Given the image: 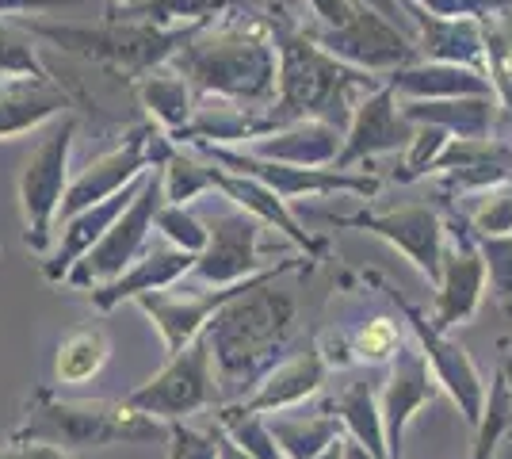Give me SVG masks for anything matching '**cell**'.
I'll return each mask as SVG.
<instances>
[{
	"instance_id": "cell-1",
	"label": "cell",
	"mask_w": 512,
	"mask_h": 459,
	"mask_svg": "<svg viewBox=\"0 0 512 459\" xmlns=\"http://www.w3.org/2000/svg\"><path fill=\"white\" fill-rule=\"evenodd\" d=\"M169 66L199 96L260 111L268 123V108L276 104L279 69L272 16H226L218 23H207L180 46V54Z\"/></svg>"
},
{
	"instance_id": "cell-2",
	"label": "cell",
	"mask_w": 512,
	"mask_h": 459,
	"mask_svg": "<svg viewBox=\"0 0 512 459\" xmlns=\"http://www.w3.org/2000/svg\"><path fill=\"white\" fill-rule=\"evenodd\" d=\"M272 39H276V104L268 108V131L302 123V119H321L333 127H348L352 108L360 96L386 85V77L363 73L329 58L321 46L306 39V31L291 23L287 12L272 16Z\"/></svg>"
},
{
	"instance_id": "cell-3",
	"label": "cell",
	"mask_w": 512,
	"mask_h": 459,
	"mask_svg": "<svg viewBox=\"0 0 512 459\" xmlns=\"http://www.w3.org/2000/svg\"><path fill=\"white\" fill-rule=\"evenodd\" d=\"M279 276L256 284L253 291L237 295L214 314L203 337L211 345L218 391H230L237 398L253 391L264 372L276 364V356L299 329V303L291 291H279ZM234 398V402H237Z\"/></svg>"
},
{
	"instance_id": "cell-4",
	"label": "cell",
	"mask_w": 512,
	"mask_h": 459,
	"mask_svg": "<svg viewBox=\"0 0 512 459\" xmlns=\"http://www.w3.org/2000/svg\"><path fill=\"white\" fill-rule=\"evenodd\" d=\"M161 433V421L134 414L127 402H73L39 387L23 402V421L8 433V444H43L69 456L107 444H142Z\"/></svg>"
},
{
	"instance_id": "cell-5",
	"label": "cell",
	"mask_w": 512,
	"mask_h": 459,
	"mask_svg": "<svg viewBox=\"0 0 512 459\" xmlns=\"http://www.w3.org/2000/svg\"><path fill=\"white\" fill-rule=\"evenodd\" d=\"M20 27L31 39H46L73 58H85L127 77H146L153 69L169 66L180 54V46L199 31V27H157V23L123 20L115 12H107V20L92 27L46 20H20Z\"/></svg>"
},
{
	"instance_id": "cell-6",
	"label": "cell",
	"mask_w": 512,
	"mask_h": 459,
	"mask_svg": "<svg viewBox=\"0 0 512 459\" xmlns=\"http://www.w3.org/2000/svg\"><path fill=\"white\" fill-rule=\"evenodd\" d=\"M77 138V115L69 111L62 119H54V127L43 134V142L31 150L27 165L20 173V215H23V241L31 253L46 257L58 211L69 192V153Z\"/></svg>"
},
{
	"instance_id": "cell-7",
	"label": "cell",
	"mask_w": 512,
	"mask_h": 459,
	"mask_svg": "<svg viewBox=\"0 0 512 459\" xmlns=\"http://www.w3.org/2000/svg\"><path fill=\"white\" fill-rule=\"evenodd\" d=\"M123 402L134 414H146L153 421H161V425H180L192 414L222 406V391H218V375H214L207 337L199 333L188 349L169 356V364L153 375L150 383L130 391Z\"/></svg>"
},
{
	"instance_id": "cell-8",
	"label": "cell",
	"mask_w": 512,
	"mask_h": 459,
	"mask_svg": "<svg viewBox=\"0 0 512 459\" xmlns=\"http://www.w3.org/2000/svg\"><path fill=\"white\" fill-rule=\"evenodd\" d=\"M302 31L329 58H337V62H344V66L352 69H363V73H375V77L379 73L386 77L394 69L417 62L413 39H409L402 27H394L386 16H379L367 0L356 4V12L341 27H314V23H306Z\"/></svg>"
},
{
	"instance_id": "cell-9",
	"label": "cell",
	"mask_w": 512,
	"mask_h": 459,
	"mask_svg": "<svg viewBox=\"0 0 512 459\" xmlns=\"http://www.w3.org/2000/svg\"><path fill=\"white\" fill-rule=\"evenodd\" d=\"M161 203H165L161 169H150L146 180H142V192L130 199V207L119 215V222H115L104 238L92 245V253H88L85 261L69 272V280H65V284L81 287V291H88V295H92V291H100V287H107V284H115L130 264L146 253L153 219H157Z\"/></svg>"
},
{
	"instance_id": "cell-10",
	"label": "cell",
	"mask_w": 512,
	"mask_h": 459,
	"mask_svg": "<svg viewBox=\"0 0 512 459\" xmlns=\"http://www.w3.org/2000/svg\"><path fill=\"white\" fill-rule=\"evenodd\" d=\"M199 157H207L211 165L226 169V173L237 176H253L264 188H272L283 203L299 196H337V192H348V196L371 199L379 196L383 180L375 173H352V169H295V165H279V161H260L245 150H230V146H211V142H199L192 146Z\"/></svg>"
},
{
	"instance_id": "cell-11",
	"label": "cell",
	"mask_w": 512,
	"mask_h": 459,
	"mask_svg": "<svg viewBox=\"0 0 512 459\" xmlns=\"http://www.w3.org/2000/svg\"><path fill=\"white\" fill-rule=\"evenodd\" d=\"M367 280H375V284L383 287L386 295L394 299V306L402 310V318H406L409 329H413V337H417V352L425 356L428 372H432V379H436L440 394H448L451 406H455V410L463 414V421L474 429V425H478V417H482V406H486V379H482V372L474 368L470 352L463 349V345L448 341V333L432 329L425 310L409 303L406 295H398L394 287L386 284L383 276H367Z\"/></svg>"
},
{
	"instance_id": "cell-12",
	"label": "cell",
	"mask_w": 512,
	"mask_h": 459,
	"mask_svg": "<svg viewBox=\"0 0 512 459\" xmlns=\"http://www.w3.org/2000/svg\"><path fill=\"white\" fill-rule=\"evenodd\" d=\"M302 264H306L302 257H287V261H279L276 268H264V272H256V276H249V280H241V284H234V287H211V291H203V295H184V299L157 291V295H142V299H134V303H138V310L153 322V329L161 333L165 352L176 356L180 349L192 345L195 337L207 329V322H211L226 303H234L237 295L253 291L256 284H264V280H272V276L299 272Z\"/></svg>"
},
{
	"instance_id": "cell-13",
	"label": "cell",
	"mask_w": 512,
	"mask_h": 459,
	"mask_svg": "<svg viewBox=\"0 0 512 459\" xmlns=\"http://www.w3.org/2000/svg\"><path fill=\"white\" fill-rule=\"evenodd\" d=\"M337 226H360L367 234L383 238L406 257L428 284L440 280V257H444V219L432 207H394V211H360L348 219H333Z\"/></svg>"
},
{
	"instance_id": "cell-14",
	"label": "cell",
	"mask_w": 512,
	"mask_h": 459,
	"mask_svg": "<svg viewBox=\"0 0 512 459\" xmlns=\"http://www.w3.org/2000/svg\"><path fill=\"white\" fill-rule=\"evenodd\" d=\"M486 299V261L474 245V234H459L455 241L444 238V257H440V280H436V299H432V329L451 333L455 326H467Z\"/></svg>"
},
{
	"instance_id": "cell-15",
	"label": "cell",
	"mask_w": 512,
	"mask_h": 459,
	"mask_svg": "<svg viewBox=\"0 0 512 459\" xmlns=\"http://www.w3.org/2000/svg\"><path fill=\"white\" fill-rule=\"evenodd\" d=\"M264 272L260 222L245 211H226L207 222V249L195 257V276L207 287H234Z\"/></svg>"
},
{
	"instance_id": "cell-16",
	"label": "cell",
	"mask_w": 512,
	"mask_h": 459,
	"mask_svg": "<svg viewBox=\"0 0 512 459\" xmlns=\"http://www.w3.org/2000/svg\"><path fill=\"white\" fill-rule=\"evenodd\" d=\"M413 123H406V115L398 108V96L390 88H375L360 96V104L352 108V119L344 127L341 153L333 161V169H352L360 161H371L379 153L390 150H406L409 138H413Z\"/></svg>"
},
{
	"instance_id": "cell-17",
	"label": "cell",
	"mask_w": 512,
	"mask_h": 459,
	"mask_svg": "<svg viewBox=\"0 0 512 459\" xmlns=\"http://www.w3.org/2000/svg\"><path fill=\"white\" fill-rule=\"evenodd\" d=\"M436 379L428 372L425 356L417 349H402L398 360L390 364L383 391H379V414H383V433H386V459H406V433L413 417L425 406L436 402Z\"/></svg>"
},
{
	"instance_id": "cell-18",
	"label": "cell",
	"mask_w": 512,
	"mask_h": 459,
	"mask_svg": "<svg viewBox=\"0 0 512 459\" xmlns=\"http://www.w3.org/2000/svg\"><path fill=\"white\" fill-rule=\"evenodd\" d=\"M325 375H329V368H325V360H321V349L310 345V349H302V352H295V356L272 364L253 391L245 394V398H237V402H241L245 410L264 414V417L287 414V410L306 406L310 398H318L321 387H325Z\"/></svg>"
},
{
	"instance_id": "cell-19",
	"label": "cell",
	"mask_w": 512,
	"mask_h": 459,
	"mask_svg": "<svg viewBox=\"0 0 512 459\" xmlns=\"http://www.w3.org/2000/svg\"><path fill=\"white\" fill-rule=\"evenodd\" d=\"M432 173L444 176L448 192H486L512 180V142L505 138H451Z\"/></svg>"
},
{
	"instance_id": "cell-20",
	"label": "cell",
	"mask_w": 512,
	"mask_h": 459,
	"mask_svg": "<svg viewBox=\"0 0 512 459\" xmlns=\"http://www.w3.org/2000/svg\"><path fill=\"white\" fill-rule=\"evenodd\" d=\"M69 108H73V96L50 73L46 77H4L0 81V142L39 131L50 119L69 115Z\"/></svg>"
},
{
	"instance_id": "cell-21",
	"label": "cell",
	"mask_w": 512,
	"mask_h": 459,
	"mask_svg": "<svg viewBox=\"0 0 512 459\" xmlns=\"http://www.w3.org/2000/svg\"><path fill=\"white\" fill-rule=\"evenodd\" d=\"M195 272V257L176 249L169 241H150L146 253L130 264L127 272L115 280V284L92 291V306L96 310H115L127 299H142V295H157V291H169L176 280L192 276Z\"/></svg>"
},
{
	"instance_id": "cell-22",
	"label": "cell",
	"mask_w": 512,
	"mask_h": 459,
	"mask_svg": "<svg viewBox=\"0 0 512 459\" xmlns=\"http://www.w3.org/2000/svg\"><path fill=\"white\" fill-rule=\"evenodd\" d=\"M211 188H218L222 196L234 203L237 211L253 215L260 226H276L283 238L295 241L302 253H306V261H314V257H321V253L329 249L325 238L306 234V230H302V222L291 215V207H287L272 188H264L260 180H253V176H237V173H226V169L211 165Z\"/></svg>"
},
{
	"instance_id": "cell-23",
	"label": "cell",
	"mask_w": 512,
	"mask_h": 459,
	"mask_svg": "<svg viewBox=\"0 0 512 459\" xmlns=\"http://www.w3.org/2000/svg\"><path fill=\"white\" fill-rule=\"evenodd\" d=\"M142 180H146V176H142ZM142 180H134L127 192H119V196L104 199V203H96V207H88V211L62 222L58 249L43 261V276L50 284H65V280H69V272L85 261L88 253H92V245L104 238L107 230L119 222V215L130 207V199L142 192Z\"/></svg>"
},
{
	"instance_id": "cell-24",
	"label": "cell",
	"mask_w": 512,
	"mask_h": 459,
	"mask_svg": "<svg viewBox=\"0 0 512 459\" xmlns=\"http://www.w3.org/2000/svg\"><path fill=\"white\" fill-rule=\"evenodd\" d=\"M341 142V127L321 123V119H302V123H287V127L253 138L249 153L260 161H279V165H295V169H329L341 153Z\"/></svg>"
},
{
	"instance_id": "cell-25",
	"label": "cell",
	"mask_w": 512,
	"mask_h": 459,
	"mask_svg": "<svg viewBox=\"0 0 512 459\" xmlns=\"http://www.w3.org/2000/svg\"><path fill=\"white\" fill-rule=\"evenodd\" d=\"M417 31L413 46L421 62H448V66H467L486 73V43H482V23L478 20H451V16H432L406 4Z\"/></svg>"
},
{
	"instance_id": "cell-26",
	"label": "cell",
	"mask_w": 512,
	"mask_h": 459,
	"mask_svg": "<svg viewBox=\"0 0 512 459\" xmlns=\"http://www.w3.org/2000/svg\"><path fill=\"white\" fill-rule=\"evenodd\" d=\"M386 88L398 100H463V96H493L490 77L482 69L448 66V62H409L386 73ZM497 100V96H493Z\"/></svg>"
},
{
	"instance_id": "cell-27",
	"label": "cell",
	"mask_w": 512,
	"mask_h": 459,
	"mask_svg": "<svg viewBox=\"0 0 512 459\" xmlns=\"http://www.w3.org/2000/svg\"><path fill=\"white\" fill-rule=\"evenodd\" d=\"M123 20L157 23V27H207L226 16H276V8H268L264 0H142L138 8L119 12Z\"/></svg>"
},
{
	"instance_id": "cell-28",
	"label": "cell",
	"mask_w": 512,
	"mask_h": 459,
	"mask_svg": "<svg viewBox=\"0 0 512 459\" xmlns=\"http://www.w3.org/2000/svg\"><path fill=\"white\" fill-rule=\"evenodd\" d=\"M398 108L413 127H440L451 138H490L493 96H463V100H398Z\"/></svg>"
},
{
	"instance_id": "cell-29",
	"label": "cell",
	"mask_w": 512,
	"mask_h": 459,
	"mask_svg": "<svg viewBox=\"0 0 512 459\" xmlns=\"http://www.w3.org/2000/svg\"><path fill=\"white\" fill-rule=\"evenodd\" d=\"M138 100L169 138L188 131V123L195 115V88L172 66H161L146 73V77H138Z\"/></svg>"
},
{
	"instance_id": "cell-30",
	"label": "cell",
	"mask_w": 512,
	"mask_h": 459,
	"mask_svg": "<svg viewBox=\"0 0 512 459\" xmlns=\"http://www.w3.org/2000/svg\"><path fill=\"white\" fill-rule=\"evenodd\" d=\"M268 429H272L283 459H318L333 440L344 437L341 421L333 410H325V414H295V410L272 414Z\"/></svg>"
},
{
	"instance_id": "cell-31",
	"label": "cell",
	"mask_w": 512,
	"mask_h": 459,
	"mask_svg": "<svg viewBox=\"0 0 512 459\" xmlns=\"http://www.w3.org/2000/svg\"><path fill=\"white\" fill-rule=\"evenodd\" d=\"M107 356H111V337L104 326H81L65 333L58 356H54V379L62 387H81L88 379L104 372Z\"/></svg>"
},
{
	"instance_id": "cell-32",
	"label": "cell",
	"mask_w": 512,
	"mask_h": 459,
	"mask_svg": "<svg viewBox=\"0 0 512 459\" xmlns=\"http://www.w3.org/2000/svg\"><path fill=\"white\" fill-rule=\"evenodd\" d=\"M333 414L341 421L344 437L356 440L360 448H367L375 459H386V433H383V414H379V394L367 383H348L337 402Z\"/></svg>"
},
{
	"instance_id": "cell-33",
	"label": "cell",
	"mask_w": 512,
	"mask_h": 459,
	"mask_svg": "<svg viewBox=\"0 0 512 459\" xmlns=\"http://www.w3.org/2000/svg\"><path fill=\"white\" fill-rule=\"evenodd\" d=\"M214 421H218V433L230 440V444H237L249 459H283L264 414L245 410L241 402H222Z\"/></svg>"
},
{
	"instance_id": "cell-34",
	"label": "cell",
	"mask_w": 512,
	"mask_h": 459,
	"mask_svg": "<svg viewBox=\"0 0 512 459\" xmlns=\"http://www.w3.org/2000/svg\"><path fill=\"white\" fill-rule=\"evenodd\" d=\"M161 184H165V203H180L188 207L192 199H199L203 192H211V161L199 153L176 150L161 165Z\"/></svg>"
},
{
	"instance_id": "cell-35",
	"label": "cell",
	"mask_w": 512,
	"mask_h": 459,
	"mask_svg": "<svg viewBox=\"0 0 512 459\" xmlns=\"http://www.w3.org/2000/svg\"><path fill=\"white\" fill-rule=\"evenodd\" d=\"M402 349H406V345H402V322H394V318H386V314L363 322V326L352 333V341H348L352 364H371V368L394 364Z\"/></svg>"
},
{
	"instance_id": "cell-36",
	"label": "cell",
	"mask_w": 512,
	"mask_h": 459,
	"mask_svg": "<svg viewBox=\"0 0 512 459\" xmlns=\"http://www.w3.org/2000/svg\"><path fill=\"white\" fill-rule=\"evenodd\" d=\"M474 238H509L512 234V180L478 192V203L467 215Z\"/></svg>"
},
{
	"instance_id": "cell-37",
	"label": "cell",
	"mask_w": 512,
	"mask_h": 459,
	"mask_svg": "<svg viewBox=\"0 0 512 459\" xmlns=\"http://www.w3.org/2000/svg\"><path fill=\"white\" fill-rule=\"evenodd\" d=\"M4 77H46V66L39 62L35 39L20 23L0 20V81Z\"/></svg>"
},
{
	"instance_id": "cell-38",
	"label": "cell",
	"mask_w": 512,
	"mask_h": 459,
	"mask_svg": "<svg viewBox=\"0 0 512 459\" xmlns=\"http://www.w3.org/2000/svg\"><path fill=\"white\" fill-rule=\"evenodd\" d=\"M153 226H157L161 241H169V245L192 253V257H199L207 249V222L199 219V215H192L188 207H180V203H161Z\"/></svg>"
},
{
	"instance_id": "cell-39",
	"label": "cell",
	"mask_w": 512,
	"mask_h": 459,
	"mask_svg": "<svg viewBox=\"0 0 512 459\" xmlns=\"http://www.w3.org/2000/svg\"><path fill=\"white\" fill-rule=\"evenodd\" d=\"M448 142H451V134L440 131V127H417L406 146V161H402V169L394 173L398 176V184H413V180H421V176L432 173L436 157L444 153Z\"/></svg>"
},
{
	"instance_id": "cell-40",
	"label": "cell",
	"mask_w": 512,
	"mask_h": 459,
	"mask_svg": "<svg viewBox=\"0 0 512 459\" xmlns=\"http://www.w3.org/2000/svg\"><path fill=\"white\" fill-rule=\"evenodd\" d=\"M486 261V284L493 287L497 303L512 314V234L509 238H474Z\"/></svg>"
},
{
	"instance_id": "cell-41",
	"label": "cell",
	"mask_w": 512,
	"mask_h": 459,
	"mask_svg": "<svg viewBox=\"0 0 512 459\" xmlns=\"http://www.w3.org/2000/svg\"><path fill=\"white\" fill-rule=\"evenodd\" d=\"M432 16H451V20H486L497 12H512V0H406Z\"/></svg>"
},
{
	"instance_id": "cell-42",
	"label": "cell",
	"mask_w": 512,
	"mask_h": 459,
	"mask_svg": "<svg viewBox=\"0 0 512 459\" xmlns=\"http://www.w3.org/2000/svg\"><path fill=\"white\" fill-rule=\"evenodd\" d=\"M165 459H218V429L199 433L192 425H169V452Z\"/></svg>"
},
{
	"instance_id": "cell-43",
	"label": "cell",
	"mask_w": 512,
	"mask_h": 459,
	"mask_svg": "<svg viewBox=\"0 0 512 459\" xmlns=\"http://www.w3.org/2000/svg\"><path fill=\"white\" fill-rule=\"evenodd\" d=\"M81 0H0V16H27V12H50V8H73Z\"/></svg>"
},
{
	"instance_id": "cell-44",
	"label": "cell",
	"mask_w": 512,
	"mask_h": 459,
	"mask_svg": "<svg viewBox=\"0 0 512 459\" xmlns=\"http://www.w3.org/2000/svg\"><path fill=\"white\" fill-rule=\"evenodd\" d=\"M0 459H69L58 448H43V444H8L0 448Z\"/></svg>"
},
{
	"instance_id": "cell-45",
	"label": "cell",
	"mask_w": 512,
	"mask_h": 459,
	"mask_svg": "<svg viewBox=\"0 0 512 459\" xmlns=\"http://www.w3.org/2000/svg\"><path fill=\"white\" fill-rule=\"evenodd\" d=\"M367 4H371V8L379 12V16H386V20L394 23V27H398V23H402V16H406L402 0H367Z\"/></svg>"
},
{
	"instance_id": "cell-46",
	"label": "cell",
	"mask_w": 512,
	"mask_h": 459,
	"mask_svg": "<svg viewBox=\"0 0 512 459\" xmlns=\"http://www.w3.org/2000/svg\"><path fill=\"white\" fill-rule=\"evenodd\" d=\"M497 375L505 379V387H509V398H512V341L505 345V356H501V364H497Z\"/></svg>"
},
{
	"instance_id": "cell-47",
	"label": "cell",
	"mask_w": 512,
	"mask_h": 459,
	"mask_svg": "<svg viewBox=\"0 0 512 459\" xmlns=\"http://www.w3.org/2000/svg\"><path fill=\"white\" fill-rule=\"evenodd\" d=\"M218 459H249V456H245L237 444H230V440L218 433Z\"/></svg>"
},
{
	"instance_id": "cell-48",
	"label": "cell",
	"mask_w": 512,
	"mask_h": 459,
	"mask_svg": "<svg viewBox=\"0 0 512 459\" xmlns=\"http://www.w3.org/2000/svg\"><path fill=\"white\" fill-rule=\"evenodd\" d=\"M344 459H375V456H371L367 448H360L356 440H348V437H344Z\"/></svg>"
},
{
	"instance_id": "cell-49",
	"label": "cell",
	"mask_w": 512,
	"mask_h": 459,
	"mask_svg": "<svg viewBox=\"0 0 512 459\" xmlns=\"http://www.w3.org/2000/svg\"><path fill=\"white\" fill-rule=\"evenodd\" d=\"M264 4H268V8H276V12H287V16H291L295 8H302V0H264Z\"/></svg>"
},
{
	"instance_id": "cell-50",
	"label": "cell",
	"mask_w": 512,
	"mask_h": 459,
	"mask_svg": "<svg viewBox=\"0 0 512 459\" xmlns=\"http://www.w3.org/2000/svg\"><path fill=\"white\" fill-rule=\"evenodd\" d=\"M318 459H344V437L333 440V444H329V448H325V452H321Z\"/></svg>"
},
{
	"instance_id": "cell-51",
	"label": "cell",
	"mask_w": 512,
	"mask_h": 459,
	"mask_svg": "<svg viewBox=\"0 0 512 459\" xmlns=\"http://www.w3.org/2000/svg\"><path fill=\"white\" fill-rule=\"evenodd\" d=\"M111 4H115V8H119V12H130V8H138V4H142V0H111Z\"/></svg>"
},
{
	"instance_id": "cell-52",
	"label": "cell",
	"mask_w": 512,
	"mask_h": 459,
	"mask_svg": "<svg viewBox=\"0 0 512 459\" xmlns=\"http://www.w3.org/2000/svg\"><path fill=\"white\" fill-rule=\"evenodd\" d=\"M493 459H512V444H509V448H505V452H497V456H493Z\"/></svg>"
}]
</instances>
